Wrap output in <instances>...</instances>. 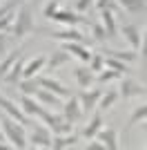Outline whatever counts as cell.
<instances>
[{
    "mask_svg": "<svg viewBox=\"0 0 147 150\" xmlns=\"http://www.w3.org/2000/svg\"><path fill=\"white\" fill-rule=\"evenodd\" d=\"M0 128H2V134H5V139L7 141H11V146L13 148H18V150H22V148H27V137H24V125L22 123H18L16 119H11L7 112H2L0 110Z\"/></svg>",
    "mask_w": 147,
    "mask_h": 150,
    "instance_id": "obj_1",
    "label": "cell"
},
{
    "mask_svg": "<svg viewBox=\"0 0 147 150\" xmlns=\"http://www.w3.org/2000/svg\"><path fill=\"white\" fill-rule=\"evenodd\" d=\"M34 31V16H31V9L27 5H22L16 11V18H13V25L11 29H9V34H11L13 38H24L27 34H31Z\"/></svg>",
    "mask_w": 147,
    "mask_h": 150,
    "instance_id": "obj_2",
    "label": "cell"
},
{
    "mask_svg": "<svg viewBox=\"0 0 147 150\" xmlns=\"http://www.w3.org/2000/svg\"><path fill=\"white\" fill-rule=\"evenodd\" d=\"M27 144H31L34 148H51L49 128H40L38 123H31V134L27 139Z\"/></svg>",
    "mask_w": 147,
    "mask_h": 150,
    "instance_id": "obj_3",
    "label": "cell"
},
{
    "mask_svg": "<svg viewBox=\"0 0 147 150\" xmlns=\"http://www.w3.org/2000/svg\"><path fill=\"white\" fill-rule=\"evenodd\" d=\"M0 110H2V112H7L9 117H11V119H16L18 123H22V125H31L29 117H27V114H24L22 110H20V108L13 103V101H9L7 96H2V94H0Z\"/></svg>",
    "mask_w": 147,
    "mask_h": 150,
    "instance_id": "obj_4",
    "label": "cell"
},
{
    "mask_svg": "<svg viewBox=\"0 0 147 150\" xmlns=\"http://www.w3.org/2000/svg\"><path fill=\"white\" fill-rule=\"evenodd\" d=\"M62 117L69 121V123H76V121L83 119V108H80V101L76 96L69 94V101L62 105Z\"/></svg>",
    "mask_w": 147,
    "mask_h": 150,
    "instance_id": "obj_5",
    "label": "cell"
},
{
    "mask_svg": "<svg viewBox=\"0 0 147 150\" xmlns=\"http://www.w3.org/2000/svg\"><path fill=\"white\" fill-rule=\"evenodd\" d=\"M103 96L100 90H85V92L80 94V108H83V112H92L94 108L98 105V99Z\"/></svg>",
    "mask_w": 147,
    "mask_h": 150,
    "instance_id": "obj_6",
    "label": "cell"
},
{
    "mask_svg": "<svg viewBox=\"0 0 147 150\" xmlns=\"http://www.w3.org/2000/svg\"><path fill=\"white\" fill-rule=\"evenodd\" d=\"M38 83H40V88L54 92L56 96H69V90L62 83H58L56 79H51V76H38Z\"/></svg>",
    "mask_w": 147,
    "mask_h": 150,
    "instance_id": "obj_7",
    "label": "cell"
},
{
    "mask_svg": "<svg viewBox=\"0 0 147 150\" xmlns=\"http://www.w3.org/2000/svg\"><path fill=\"white\" fill-rule=\"evenodd\" d=\"M62 50L69 52V54H74L76 58H80L83 63H89V58H92V52L87 50V47H83V43H74V40H65L62 43Z\"/></svg>",
    "mask_w": 147,
    "mask_h": 150,
    "instance_id": "obj_8",
    "label": "cell"
},
{
    "mask_svg": "<svg viewBox=\"0 0 147 150\" xmlns=\"http://www.w3.org/2000/svg\"><path fill=\"white\" fill-rule=\"evenodd\" d=\"M118 94H123V99H132V96H145V88H143L141 83H136V81L123 79L120 92H118Z\"/></svg>",
    "mask_w": 147,
    "mask_h": 150,
    "instance_id": "obj_9",
    "label": "cell"
},
{
    "mask_svg": "<svg viewBox=\"0 0 147 150\" xmlns=\"http://www.w3.org/2000/svg\"><path fill=\"white\" fill-rule=\"evenodd\" d=\"M96 137L100 139V144L107 150H118V134H116L114 128H100Z\"/></svg>",
    "mask_w": 147,
    "mask_h": 150,
    "instance_id": "obj_10",
    "label": "cell"
},
{
    "mask_svg": "<svg viewBox=\"0 0 147 150\" xmlns=\"http://www.w3.org/2000/svg\"><path fill=\"white\" fill-rule=\"evenodd\" d=\"M49 20H56V23H65V25H78L80 20H83V16H78V13L69 11V9H56L54 13H51V18Z\"/></svg>",
    "mask_w": 147,
    "mask_h": 150,
    "instance_id": "obj_11",
    "label": "cell"
},
{
    "mask_svg": "<svg viewBox=\"0 0 147 150\" xmlns=\"http://www.w3.org/2000/svg\"><path fill=\"white\" fill-rule=\"evenodd\" d=\"M20 105H22V112L27 114V117H40V114H43V110H45V108L40 105L34 96H27V94H22Z\"/></svg>",
    "mask_w": 147,
    "mask_h": 150,
    "instance_id": "obj_12",
    "label": "cell"
},
{
    "mask_svg": "<svg viewBox=\"0 0 147 150\" xmlns=\"http://www.w3.org/2000/svg\"><path fill=\"white\" fill-rule=\"evenodd\" d=\"M34 99H36L40 105H49V108L60 105V96H56L54 92H49V90H45V88H38L36 94H34Z\"/></svg>",
    "mask_w": 147,
    "mask_h": 150,
    "instance_id": "obj_13",
    "label": "cell"
},
{
    "mask_svg": "<svg viewBox=\"0 0 147 150\" xmlns=\"http://www.w3.org/2000/svg\"><path fill=\"white\" fill-rule=\"evenodd\" d=\"M51 38H56V40H74V43H85L87 38L80 34L78 29H74V27H69V29H62V31H51Z\"/></svg>",
    "mask_w": 147,
    "mask_h": 150,
    "instance_id": "obj_14",
    "label": "cell"
},
{
    "mask_svg": "<svg viewBox=\"0 0 147 150\" xmlns=\"http://www.w3.org/2000/svg\"><path fill=\"white\" fill-rule=\"evenodd\" d=\"M69 58H71V54H69V52H65V50L60 47V50H56L54 54H51V58H49L45 65H47V69H51V72H54V69H58L60 65H67Z\"/></svg>",
    "mask_w": 147,
    "mask_h": 150,
    "instance_id": "obj_15",
    "label": "cell"
},
{
    "mask_svg": "<svg viewBox=\"0 0 147 150\" xmlns=\"http://www.w3.org/2000/svg\"><path fill=\"white\" fill-rule=\"evenodd\" d=\"M45 63H47V58H45V56H36V58H31L29 63H24V65H22V79L36 76L38 72L45 67Z\"/></svg>",
    "mask_w": 147,
    "mask_h": 150,
    "instance_id": "obj_16",
    "label": "cell"
},
{
    "mask_svg": "<svg viewBox=\"0 0 147 150\" xmlns=\"http://www.w3.org/2000/svg\"><path fill=\"white\" fill-rule=\"evenodd\" d=\"M22 65H24V61L18 56L16 61H13V65L9 67V72H7L5 83H9V85H18V81L22 79Z\"/></svg>",
    "mask_w": 147,
    "mask_h": 150,
    "instance_id": "obj_17",
    "label": "cell"
},
{
    "mask_svg": "<svg viewBox=\"0 0 147 150\" xmlns=\"http://www.w3.org/2000/svg\"><path fill=\"white\" fill-rule=\"evenodd\" d=\"M118 7H123L132 16H145V0H118Z\"/></svg>",
    "mask_w": 147,
    "mask_h": 150,
    "instance_id": "obj_18",
    "label": "cell"
},
{
    "mask_svg": "<svg viewBox=\"0 0 147 150\" xmlns=\"http://www.w3.org/2000/svg\"><path fill=\"white\" fill-rule=\"evenodd\" d=\"M123 36L132 45V50H138V47H141V31H138L136 25H123Z\"/></svg>",
    "mask_w": 147,
    "mask_h": 150,
    "instance_id": "obj_19",
    "label": "cell"
},
{
    "mask_svg": "<svg viewBox=\"0 0 147 150\" xmlns=\"http://www.w3.org/2000/svg\"><path fill=\"white\" fill-rule=\"evenodd\" d=\"M100 16H103L105 36H107V38H114V36H116V20H114V11H111V9H100Z\"/></svg>",
    "mask_w": 147,
    "mask_h": 150,
    "instance_id": "obj_20",
    "label": "cell"
},
{
    "mask_svg": "<svg viewBox=\"0 0 147 150\" xmlns=\"http://www.w3.org/2000/svg\"><path fill=\"white\" fill-rule=\"evenodd\" d=\"M76 81H78V88L87 90V88H92V83H94V72L89 67H76Z\"/></svg>",
    "mask_w": 147,
    "mask_h": 150,
    "instance_id": "obj_21",
    "label": "cell"
},
{
    "mask_svg": "<svg viewBox=\"0 0 147 150\" xmlns=\"http://www.w3.org/2000/svg\"><path fill=\"white\" fill-rule=\"evenodd\" d=\"M38 88H40V83H38L36 76H29V79H20V81H18V90H20L22 94H27V96H34Z\"/></svg>",
    "mask_w": 147,
    "mask_h": 150,
    "instance_id": "obj_22",
    "label": "cell"
},
{
    "mask_svg": "<svg viewBox=\"0 0 147 150\" xmlns=\"http://www.w3.org/2000/svg\"><path fill=\"white\" fill-rule=\"evenodd\" d=\"M78 141V139L74 137V134H56V137H51V148L54 150H62V148H69V146H74Z\"/></svg>",
    "mask_w": 147,
    "mask_h": 150,
    "instance_id": "obj_23",
    "label": "cell"
},
{
    "mask_svg": "<svg viewBox=\"0 0 147 150\" xmlns=\"http://www.w3.org/2000/svg\"><path fill=\"white\" fill-rule=\"evenodd\" d=\"M103 56H111V58H118V61L123 63H132L138 58V54H136V50L132 52H118V50H103Z\"/></svg>",
    "mask_w": 147,
    "mask_h": 150,
    "instance_id": "obj_24",
    "label": "cell"
},
{
    "mask_svg": "<svg viewBox=\"0 0 147 150\" xmlns=\"http://www.w3.org/2000/svg\"><path fill=\"white\" fill-rule=\"evenodd\" d=\"M100 128H103V117H100V114H94L92 121H89V123H87V128H85V139H87V141H89V139H94V137L98 134V130H100Z\"/></svg>",
    "mask_w": 147,
    "mask_h": 150,
    "instance_id": "obj_25",
    "label": "cell"
},
{
    "mask_svg": "<svg viewBox=\"0 0 147 150\" xmlns=\"http://www.w3.org/2000/svg\"><path fill=\"white\" fill-rule=\"evenodd\" d=\"M118 96H120V94H118L116 90H109L105 96H100V99H98V108H100V110H109V108L116 103Z\"/></svg>",
    "mask_w": 147,
    "mask_h": 150,
    "instance_id": "obj_26",
    "label": "cell"
},
{
    "mask_svg": "<svg viewBox=\"0 0 147 150\" xmlns=\"http://www.w3.org/2000/svg\"><path fill=\"white\" fill-rule=\"evenodd\" d=\"M18 56H20V54H18V50H16V52H11V54L2 61V65H0V83L5 81V76H7V72H9V67L13 65V61H16Z\"/></svg>",
    "mask_w": 147,
    "mask_h": 150,
    "instance_id": "obj_27",
    "label": "cell"
},
{
    "mask_svg": "<svg viewBox=\"0 0 147 150\" xmlns=\"http://www.w3.org/2000/svg\"><path fill=\"white\" fill-rule=\"evenodd\" d=\"M116 79H120V72H116V69H100L98 72V83H109V81H116Z\"/></svg>",
    "mask_w": 147,
    "mask_h": 150,
    "instance_id": "obj_28",
    "label": "cell"
},
{
    "mask_svg": "<svg viewBox=\"0 0 147 150\" xmlns=\"http://www.w3.org/2000/svg\"><path fill=\"white\" fill-rule=\"evenodd\" d=\"M103 63H105V67H109V69H116V72H125L127 69V65L123 61H118V58H111V56H103Z\"/></svg>",
    "mask_w": 147,
    "mask_h": 150,
    "instance_id": "obj_29",
    "label": "cell"
},
{
    "mask_svg": "<svg viewBox=\"0 0 147 150\" xmlns=\"http://www.w3.org/2000/svg\"><path fill=\"white\" fill-rule=\"evenodd\" d=\"M13 18H16V11H7L5 16H0V31H5V34H9V29H11L13 25Z\"/></svg>",
    "mask_w": 147,
    "mask_h": 150,
    "instance_id": "obj_30",
    "label": "cell"
},
{
    "mask_svg": "<svg viewBox=\"0 0 147 150\" xmlns=\"http://www.w3.org/2000/svg\"><path fill=\"white\" fill-rule=\"evenodd\" d=\"M147 117V105H138L132 112V117H129V125H134V123H138V121H143Z\"/></svg>",
    "mask_w": 147,
    "mask_h": 150,
    "instance_id": "obj_31",
    "label": "cell"
},
{
    "mask_svg": "<svg viewBox=\"0 0 147 150\" xmlns=\"http://www.w3.org/2000/svg\"><path fill=\"white\" fill-rule=\"evenodd\" d=\"M94 5H96L98 9H111V11L120 13V7H118V2H116V0H96Z\"/></svg>",
    "mask_w": 147,
    "mask_h": 150,
    "instance_id": "obj_32",
    "label": "cell"
},
{
    "mask_svg": "<svg viewBox=\"0 0 147 150\" xmlns=\"http://www.w3.org/2000/svg\"><path fill=\"white\" fill-rule=\"evenodd\" d=\"M105 67V63H103V56H100V54H92V58H89V69H92V72H100V69Z\"/></svg>",
    "mask_w": 147,
    "mask_h": 150,
    "instance_id": "obj_33",
    "label": "cell"
},
{
    "mask_svg": "<svg viewBox=\"0 0 147 150\" xmlns=\"http://www.w3.org/2000/svg\"><path fill=\"white\" fill-rule=\"evenodd\" d=\"M92 31H94V38H96L98 43H103L105 38H107V36H105V27L100 25V23H96V25L92 27Z\"/></svg>",
    "mask_w": 147,
    "mask_h": 150,
    "instance_id": "obj_34",
    "label": "cell"
},
{
    "mask_svg": "<svg viewBox=\"0 0 147 150\" xmlns=\"http://www.w3.org/2000/svg\"><path fill=\"white\" fill-rule=\"evenodd\" d=\"M58 9V0H49L47 5H45V9H43V16L45 18H51V13Z\"/></svg>",
    "mask_w": 147,
    "mask_h": 150,
    "instance_id": "obj_35",
    "label": "cell"
},
{
    "mask_svg": "<svg viewBox=\"0 0 147 150\" xmlns=\"http://www.w3.org/2000/svg\"><path fill=\"white\" fill-rule=\"evenodd\" d=\"M94 2H96V0H78V2H76V11H87Z\"/></svg>",
    "mask_w": 147,
    "mask_h": 150,
    "instance_id": "obj_36",
    "label": "cell"
},
{
    "mask_svg": "<svg viewBox=\"0 0 147 150\" xmlns=\"http://www.w3.org/2000/svg\"><path fill=\"white\" fill-rule=\"evenodd\" d=\"M7 45H9V43H7V38H5V31H0V54H5V52H7Z\"/></svg>",
    "mask_w": 147,
    "mask_h": 150,
    "instance_id": "obj_37",
    "label": "cell"
},
{
    "mask_svg": "<svg viewBox=\"0 0 147 150\" xmlns=\"http://www.w3.org/2000/svg\"><path fill=\"white\" fill-rule=\"evenodd\" d=\"M92 141V139H89ZM87 150H105L103 144H98V141H92V144H87Z\"/></svg>",
    "mask_w": 147,
    "mask_h": 150,
    "instance_id": "obj_38",
    "label": "cell"
},
{
    "mask_svg": "<svg viewBox=\"0 0 147 150\" xmlns=\"http://www.w3.org/2000/svg\"><path fill=\"white\" fill-rule=\"evenodd\" d=\"M7 148H11L9 144H5V141H0V150H7Z\"/></svg>",
    "mask_w": 147,
    "mask_h": 150,
    "instance_id": "obj_39",
    "label": "cell"
},
{
    "mask_svg": "<svg viewBox=\"0 0 147 150\" xmlns=\"http://www.w3.org/2000/svg\"><path fill=\"white\" fill-rule=\"evenodd\" d=\"M0 141H5V134H2V128H0Z\"/></svg>",
    "mask_w": 147,
    "mask_h": 150,
    "instance_id": "obj_40",
    "label": "cell"
},
{
    "mask_svg": "<svg viewBox=\"0 0 147 150\" xmlns=\"http://www.w3.org/2000/svg\"><path fill=\"white\" fill-rule=\"evenodd\" d=\"M58 2H60V0H58Z\"/></svg>",
    "mask_w": 147,
    "mask_h": 150,
    "instance_id": "obj_41",
    "label": "cell"
}]
</instances>
